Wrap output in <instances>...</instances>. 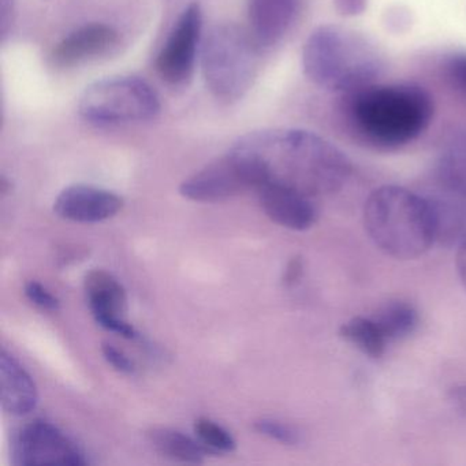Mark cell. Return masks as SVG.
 Segmentation results:
<instances>
[{
	"label": "cell",
	"instance_id": "cell-13",
	"mask_svg": "<svg viewBox=\"0 0 466 466\" xmlns=\"http://www.w3.org/2000/svg\"><path fill=\"white\" fill-rule=\"evenodd\" d=\"M256 192L267 217L282 228L305 231L318 222L319 211L313 198L274 185H261Z\"/></svg>",
	"mask_w": 466,
	"mask_h": 466
},
{
	"label": "cell",
	"instance_id": "cell-25",
	"mask_svg": "<svg viewBox=\"0 0 466 466\" xmlns=\"http://www.w3.org/2000/svg\"><path fill=\"white\" fill-rule=\"evenodd\" d=\"M103 356L105 359L116 368V370L122 373H133L135 372V364L125 356L122 351H119L116 346L111 343L105 342L102 345Z\"/></svg>",
	"mask_w": 466,
	"mask_h": 466
},
{
	"label": "cell",
	"instance_id": "cell-29",
	"mask_svg": "<svg viewBox=\"0 0 466 466\" xmlns=\"http://www.w3.org/2000/svg\"><path fill=\"white\" fill-rule=\"evenodd\" d=\"M302 272H304V263H302L301 258H293L289 261L288 267L285 269V275H283V283L286 286H294L299 283L301 279Z\"/></svg>",
	"mask_w": 466,
	"mask_h": 466
},
{
	"label": "cell",
	"instance_id": "cell-26",
	"mask_svg": "<svg viewBox=\"0 0 466 466\" xmlns=\"http://www.w3.org/2000/svg\"><path fill=\"white\" fill-rule=\"evenodd\" d=\"M97 324L107 331L116 332V334L121 335V337L132 339L137 335L135 327L132 324L127 323L125 319L122 318H102L97 319Z\"/></svg>",
	"mask_w": 466,
	"mask_h": 466
},
{
	"label": "cell",
	"instance_id": "cell-11",
	"mask_svg": "<svg viewBox=\"0 0 466 466\" xmlns=\"http://www.w3.org/2000/svg\"><path fill=\"white\" fill-rule=\"evenodd\" d=\"M119 45V34L106 24H86L67 35L54 47L51 61L59 69H69L110 54Z\"/></svg>",
	"mask_w": 466,
	"mask_h": 466
},
{
	"label": "cell",
	"instance_id": "cell-9",
	"mask_svg": "<svg viewBox=\"0 0 466 466\" xmlns=\"http://www.w3.org/2000/svg\"><path fill=\"white\" fill-rule=\"evenodd\" d=\"M248 190H255L252 179L231 152L209 163L179 187L185 198L196 203H223Z\"/></svg>",
	"mask_w": 466,
	"mask_h": 466
},
{
	"label": "cell",
	"instance_id": "cell-7",
	"mask_svg": "<svg viewBox=\"0 0 466 466\" xmlns=\"http://www.w3.org/2000/svg\"><path fill=\"white\" fill-rule=\"evenodd\" d=\"M203 35V9L193 2L185 7L174 24L157 58V70L171 86H185L195 73Z\"/></svg>",
	"mask_w": 466,
	"mask_h": 466
},
{
	"label": "cell",
	"instance_id": "cell-24",
	"mask_svg": "<svg viewBox=\"0 0 466 466\" xmlns=\"http://www.w3.org/2000/svg\"><path fill=\"white\" fill-rule=\"evenodd\" d=\"M446 72L458 91L466 96V54H455L450 56L446 64Z\"/></svg>",
	"mask_w": 466,
	"mask_h": 466
},
{
	"label": "cell",
	"instance_id": "cell-3",
	"mask_svg": "<svg viewBox=\"0 0 466 466\" xmlns=\"http://www.w3.org/2000/svg\"><path fill=\"white\" fill-rule=\"evenodd\" d=\"M302 69L313 86L351 94L373 84L383 73L384 58L378 46L360 32L321 25L305 42Z\"/></svg>",
	"mask_w": 466,
	"mask_h": 466
},
{
	"label": "cell",
	"instance_id": "cell-6",
	"mask_svg": "<svg viewBox=\"0 0 466 466\" xmlns=\"http://www.w3.org/2000/svg\"><path fill=\"white\" fill-rule=\"evenodd\" d=\"M162 110L157 91L138 77H113L86 86L78 113L96 127L138 124L157 118Z\"/></svg>",
	"mask_w": 466,
	"mask_h": 466
},
{
	"label": "cell",
	"instance_id": "cell-20",
	"mask_svg": "<svg viewBox=\"0 0 466 466\" xmlns=\"http://www.w3.org/2000/svg\"><path fill=\"white\" fill-rule=\"evenodd\" d=\"M339 335L351 345L356 346L365 356L380 359L386 351L389 340L379 329L372 318L350 319L340 326Z\"/></svg>",
	"mask_w": 466,
	"mask_h": 466
},
{
	"label": "cell",
	"instance_id": "cell-14",
	"mask_svg": "<svg viewBox=\"0 0 466 466\" xmlns=\"http://www.w3.org/2000/svg\"><path fill=\"white\" fill-rule=\"evenodd\" d=\"M435 220L436 242L452 247L466 239V193L433 181L421 193Z\"/></svg>",
	"mask_w": 466,
	"mask_h": 466
},
{
	"label": "cell",
	"instance_id": "cell-21",
	"mask_svg": "<svg viewBox=\"0 0 466 466\" xmlns=\"http://www.w3.org/2000/svg\"><path fill=\"white\" fill-rule=\"evenodd\" d=\"M195 433L201 443L206 444L212 451L217 452H230L236 450L237 441L233 436L230 435L228 431L220 427L217 422L209 419L196 420Z\"/></svg>",
	"mask_w": 466,
	"mask_h": 466
},
{
	"label": "cell",
	"instance_id": "cell-17",
	"mask_svg": "<svg viewBox=\"0 0 466 466\" xmlns=\"http://www.w3.org/2000/svg\"><path fill=\"white\" fill-rule=\"evenodd\" d=\"M147 436L160 455L178 462L201 463L207 455L217 454L200 441H195L173 428L155 427L148 431Z\"/></svg>",
	"mask_w": 466,
	"mask_h": 466
},
{
	"label": "cell",
	"instance_id": "cell-4",
	"mask_svg": "<svg viewBox=\"0 0 466 466\" xmlns=\"http://www.w3.org/2000/svg\"><path fill=\"white\" fill-rule=\"evenodd\" d=\"M364 226L373 244L397 260H413L436 242L435 220L424 196L386 185L370 193Z\"/></svg>",
	"mask_w": 466,
	"mask_h": 466
},
{
	"label": "cell",
	"instance_id": "cell-18",
	"mask_svg": "<svg viewBox=\"0 0 466 466\" xmlns=\"http://www.w3.org/2000/svg\"><path fill=\"white\" fill-rule=\"evenodd\" d=\"M433 181L466 193V127L449 136L436 160Z\"/></svg>",
	"mask_w": 466,
	"mask_h": 466
},
{
	"label": "cell",
	"instance_id": "cell-28",
	"mask_svg": "<svg viewBox=\"0 0 466 466\" xmlns=\"http://www.w3.org/2000/svg\"><path fill=\"white\" fill-rule=\"evenodd\" d=\"M334 7L343 17H357L364 15L368 0H334Z\"/></svg>",
	"mask_w": 466,
	"mask_h": 466
},
{
	"label": "cell",
	"instance_id": "cell-19",
	"mask_svg": "<svg viewBox=\"0 0 466 466\" xmlns=\"http://www.w3.org/2000/svg\"><path fill=\"white\" fill-rule=\"evenodd\" d=\"M372 319L389 342L409 337L419 326V312L416 308L403 301L384 305Z\"/></svg>",
	"mask_w": 466,
	"mask_h": 466
},
{
	"label": "cell",
	"instance_id": "cell-22",
	"mask_svg": "<svg viewBox=\"0 0 466 466\" xmlns=\"http://www.w3.org/2000/svg\"><path fill=\"white\" fill-rule=\"evenodd\" d=\"M255 430L261 435L268 436L279 443L288 444V446H296L301 441L299 431L294 430L290 425L283 424L277 420L261 419L253 424Z\"/></svg>",
	"mask_w": 466,
	"mask_h": 466
},
{
	"label": "cell",
	"instance_id": "cell-23",
	"mask_svg": "<svg viewBox=\"0 0 466 466\" xmlns=\"http://www.w3.org/2000/svg\"><path fill=\"white\" fill-rule=\"evenodd\" d=\"M25 294L29 301L34 302L35 305L43 308V309L58 310L61 308V301L36 280L26 283Z\"/></svg>",
	"mask_w": 466,
	"mask_h": 466
},
{
	"label": "cell",
	"instance_id": "cell-2",
	"mask_svg": "<svg viewBox=\"0 0 466 466\" xmlns=\"http://www.w3.org/2000/svg\"><path fill=\"white\" fill-rule=\"evenodd\" d=\"M349 95L346 111L351 129L379 148L413 143L427 132L435 114L432 96L411 84H370Z\"/></svg>",
	"mask_w": 466,
	"mask_h": 466
},
{
	"label": "cell",
	"instance_id": "cell-5",
	"mask_svg": "<svg viewBox=\"0 0 466 466\" xmlns=\"http://www.w3.org/2000/svg\"><path fill=\"white\" fill-rule=\"evenodd\" d=\"M261 48L252 34L236 24H218L201 47V70L215 99L234 103L252 88Z\"/></svg>",
	"mask_w": 466,
	"mask_h": 466
},
{
	"label": "cell",
	"instance_id": "cell-30",
	"mask_svg": "<svg viewBox=\"0 0 466 466\" xmlns=\"http://www.w3.org/2000/svg\"><path fill=\"white\" fill-rule=\"evenodd\" d=\"M449 400L458 413L466 416V384L452 387L449 392Z\"/></svg>",
	"mask_w": 466,
	"mask_h": 466
},
{
	"label": "cell",
	"instance_id": "cell-15",
	"mask_svg": "<svg viewBox=\"0 0 466 466\" xmlns=\"http://www.w3.org/2000/svg\"><path fill=\"white\" fill-rule=\"evenodd\" d=\"M39 400L36 384L25 368L6 350L0 354V403L10 416H25Z\"/></svg>",
	"mask_w": 466,
	"mask_h": 466
},
{
	"label": "cell",
	"instance_id": "cell-31",
	"mask_svg": "<svg viewBox=\"0 0 466 466\" xmlns=\"http://www.w3.org/2000/svg\"><path fill=\"white\" fill-rule=\"evenodd\" d=\"M457 264L458 277H460L461 283H462L463 289L466 290V239H463L457 249Z\"/></svg>",
	"mask_w": 466,
	"mask_h": 466
},
{
	"label": "cell",
	"instance_id": "cell-1",
	"mask_svg": "<svg viewBox=\"0 0 466 466\" xmlns=\"http://www.w3.org/2000/svg\"><path fill=\"white\" fill-rule=\"evenodd\" d=\"M228 152L241 163L255 190L274 185L316 198L339 192L353 173L346 154L304 129L275 127L248 133Z\"/></svg>",
	"mask_w": 466,
	"mask_h": 466
},
{
	"label": "cell",
	"instance_id": "cell-8",
	"mask_svg": "<svg viewBox=\"0 0 466 466\" xmlns=\"http://www.w3.org/2000/svg\"><path fill=\"white\" fill-rule=\"evenodd\" d=\"M13 463L17 466H76L88 461L81 450L58 427L35 420L15 435L12 446Z\"/></svg>",
	"mask_w": 466,
	"mask_h": 466
},
{
	"label": "cell",
	"instance_id": "cell-10",
	"mask_svg": "<svg viewBox=\"0 0 466 466\" xmlns=\"http://www.w3.org/2000/svg\"><path fill=\"white\" fill-rule=\"evenodd\" d=\"M124 198L110 190L89 185H73L59 193L54 211L76 223H99L111 219L124 208Z\"/></svg>",
	"mask_w": 466,
	"mask_h": 466
},
{
	"label": "cell",
	"instance_id": "cell-12",
	"mask_svg": "<svg viewBox=\"0 0 466 466\" xmlns=\"http://www.w3.org/2000/svg\"><path fill=\"white\" fill-rule=\"evenodd\" d=\"M302 0H248L249 32L261 50L279 45L296 24Z\"/></svg>",
	"mask_w": 466,
	"mask_h": 466
},
{
	"label": "cell",
	"instance_id": "cell-27",
	"mask_svg": "<svg viewBox=\"0 0 466 466\" xmlns=\"http://www.w3.org/2000/svg\"><path fill=\"white\" fill-rule=\"evenodd\" d=\"M15 0H0V36L4 42L15 23Z\"/></svg>",
	"mask_w": 466,
	"mask_h": 466
},
{
	"label": "cell",
	"instance_id": "cell-16",
	"mask_svg": "<svg viewBox=\"0 0 466 466\" xmlns=\"http://www.w3.org/2000/svg\"><path fill=\"white\" fill-rule=\"evenodd\" d=\"M84 289L95 320L102 318H122L127 313V294L118 279L103 271L94 269L86 275Z\"/></svg>",
	"mask_w": 466,
	"mask_h": 466
}]
</instances>
